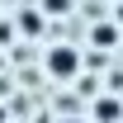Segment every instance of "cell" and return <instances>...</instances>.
I'll use <instances>...</instances> for the list:
<instances>
[{"label": "cell", "instance_id": "5b68a950", "mask_svg": "<svg viewBox=\"0 0 123 123\" xmlns=\"http://www.w3.org/2000/svg\"><path fill=\"white\" fill-rule=\"evenodd\" d=\"M71 10V0H43V19H52V14H66Z\"/></svg>", "mask_w": 123, "mask_h": 123}, {"label": "cell", "instance_id": "7a4b0ae2", "mask_svg": "<svg viewBox=\"0 0 123 123\" xmlns=\"http://www.w3.org/2000/svg\"><path fill=\"white\" fill-rule=\"evenodd\" d=\"M90 118L95 123H123V99H118V95H95Z\"/></svg>", "mask_w": 123, "mask_h": 123}, {"label": "cell", "instance_id": "3957f363", "mask_svg": "<svg viewBox=\"0 0 123 123\" xmlns=\"http://www.w3.org/2000/svg\"><path fill=\"white\" fill-rule=\"evenodd\" d=\"M90 43H95V47H118V43H123V29L104 19V24H95V29H90Z\"/></svg>", "mask_w": 123, "mask_h": 123}, {"label": "cell", "instance_id": "6da1fadb", "mask_svg": "<svg viewBox=\"0 0 123 123\" xmlns=\"http://www.w3.org/2000/svg\"><path fill=\"white\" fill-rule=\"evenodd\" d=\"M80 62H85V57H80V47L57 43V47H47V52H43V71H47L52 80H76V76H80Z\"/></svg>", "mask_w": 123, "mask_h": 123}, {"label": "cell", "instance_id": "277c9868", "mask_svg": "<svg viewBox=\"0 0 123 123\" xmlns=\"http://www.w3.org/2000/svg\"><path fill=\"white\" fill-rule=\"evenodd\" d=\"M14 29L24 33V38H38V33H43V10H19V14H14Z\"/></svg>", "mask_w": 123, "mask_h": 123}, {"label": "cell", "instance_id": "8992f818", "mask_svg": "<svg viewBox=\"0 0 123 123\" xmlns=\"http://www.w3.org/2000/svg\"><path fill=\"white\" fill-rule=\"evenodd\" d=\"M62 123H85V118H62Z\"/></svg>", "mask_w": 123, "mask_h": 123}]
</instances>
